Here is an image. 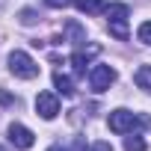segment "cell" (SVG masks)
Returning <instances> with one entry per match:
<instances>
[{
  "instance_id": "1",
  "label": "cell",
  "mask_w": 151,
  "mask_h": 151,
  "mask_svg": "<svg viewBox=\"0 0 151 151\" xmlns=\"http://www.w3.org/2000/svg\"><path fill=\"white\" fill-rule=\"evenodd\" d=\"M107 124H110L113 133H133V127H139V124L151 127V119L148 116H136L130 110H113L110 119H107Z\"/></svg>"
},
{
  "instance_id": "2",
  "label": "cell",
  "mask_w": 151,
  "mask_h": 151,
  "mask_svg": "<svg viewBox=\"0 0 151 151\" xmlns=\"http://www.w3.org/2000/svg\"><path fill=\"white\" fill-rule=\"evenodd\" d=\"M107 27H110V36H116L119 42H127V18H130V9L124 3H110L107 6Z\"/></svg>"
},
{
  "instance_id": "3",
  "label": "cell",
  "mask_w": 151,
  "mask_h": 151,
  "mask_svg": "<svg viewBox=\"0 0 151 151\" xmlns=\"http://www.w3.org/2000/svg\"><path fill=\"white\" fill-rule=\"evenodd\" d=\"M9 71L15 74V77H21V80L39 77V65H36L33 56L24 53V50H12V53H9Z\"/></svg>"
},
{
  "instance_id": "4",
  "label": "cell",
  "mask_w": 151,
  "mask_h": 151,
  "mask_svg": "<svg viewBox=\"0 0 151 151\" xmlns=\"http://www.w3.org/2000/svg\"><path fill=\"white\" fill-rule=\"evenodd\" d=\"M89 83H92L95 92H107V89L116 83V68H110V65H95V68L89 71Z\"/></svg>"
},
{
  "instance_id": "5",
  "label": "cell",
  "mask_w": 151,
  "mask_h": 151,
  "mask_svg": "<svg viewBox=\"0 0 151 151\" xmlns=\"http://www.w3.org/2000/svg\"><path fill=\"white\" fill-rule=\"evenodd\" d=\"M36 113L42 116V119H56V113H59V98L53 95V92H39L36 95Z\"/></svg>"
},
{
  "instance_id": "6",
  "label": "cell",
  "mask_w": 151,
  "mask_h": 151,
  "mask_svg": "<svg viewBox=\"0 0 151 151\" xmlns=\"http://www.w3.org/2000/svg\"><path fill=\"white\" fill-rule=\"evenodd\" d=\"M9 142H12L15 148H21V151H27V148H33V142H36V136H33V130H30V127H24V124H18V122H12V124H9Z\"/></svg>"
},
{
  "instance_id": "7",
  "label": "cell",
  "mask_w": 151,
  "mask_h": 151,
  "mask_svg": "<svg viewBox=\"0 0 151 151\" xmlns=\"http://www.w3.org/2000/svg\"><path fill=\"white\" fill-rule=\"evenodd\" d=\"M98 50H101L98 45H92V47H89V53H83V50H74V53H71V65H74V74H86V65H89V59H92Z\"/></svg>"
},
{
  "instance_id": "8",
  "label": "cell",
  "mask_w": 151,
  "mask_h": 151,
  "mask_svg": "<svg viewBox=\"0 0 151 151\" xmlns=\"http://www.w3.org/2000/svg\"><path fill=\"white\" fill-rule=\"evenodd\" d=\"M74 6H77L83 15H104L107 12V0H74Z\"/></svg>"
},
{
  "instance_id": "9",
  "label": "cell",
  "mask_w": 151,
  "mask_h": 151,
  "mask_svg": "<svg viewBox=\"0 0 151 151\" xmlns=\"http://www.w3.org/2000/svg\"><path fill=\"white\" fill-rule=\"evenodd\" d=\"M53 86H56V92H59V95H65V98H71V95H74V83H71V77H65L62 71H56V74H53Z\"/></svg>"
},
{
  "instance_id": "10",
  "label": "cell",
  "mask_w": 151,
  "mask_h": 151,
  "mask_svg": "<svg viewBox=\"0 0 151 151\" xmlns=\"http://www.w3.org/2000/svg\"><path fill=\"white\" fill-rule=\"evenodd\" d=\"M133 80L142 92H151V65H139L136 74H133Z\"/></svg>"
},
{
  "instance_id": "11",
  "label": "cell",
  "mask_w": 151,
  "mask_h": 151,
  "mask_svg": "<svg viewBox=\"0 0 151 151\" xmlns=\"http://www.w3.org/2000/svg\"><path fill=\"white\" fill-rule=\"evenodd\" d=\"M65 33L71 36V42H74V45H80V42H86V33L80 30V24H77V21H68V24H65Z\"/></svg>"
},
{
  "instance_id": "12",
  "label": "cell",
  "mask_w": 151,
  "mask_h": 151,
  "mask_svg": "<svg viewBox=\"0 0 151 151\" xmlns=\"http://www.w3.org/2000/svg\"><path fill=\"white\" fill-rule=\"evenodd\" d=\"M18 21H21L24 27H33V24L39 21V12H36V9H21V15H18Z\"/></svg>"
},
{
  "instance_id": "13",
  "label": "cell",
  "mask_w": 151,
  "mask_h": 151,
  "mask_svg": "<svg viewBox=\"0 0 151 151\" xmlns=\"http://www.w3.org/2000/svg\"><path fill=\"white\" fill-rule=\"evenodd\" d=\"M124 148L127 151H145V139L142 136H124Z\"/></svg>"
},
{
  "instance_id": "14",
  "label": "cell",
  "mask_w": 151,
  "mask_h": 151,
  "mask_svg": "<svg viewBox=\"0 0 151 151\" xmlns=\"http://www.w3.org/2000/svg\"><path fill=\"white\" fill-rule=\"evenodd\" d=\"M136 39H139L142 45H151V21H142V24H139V30H136Z\"/></svg>"
},
{
  "instance_id": "15",
  "label": "cell",
  "mask_w": 151,
  "mask_h": 151,
  "mask_svg": "<svg viewBox=\"0 0 151 151\" xmlns=\"http://www.w3.org/2000/svg\"><path fill=\"white\" fill-rule=\"evenodd\" d=\"M45 3H47L50 9H65V6H68V0H45Z\"/></svg>"
},
{
  "instance_id": "16",
  "label": "cell",
  "mask_w": 151,
  "mask_h": 151,
  "mask_svg": "<svg viewBox=\"0 0 151 151\" xmlns=\"http://www.w3.org/2000/svg\"><path fill=\"white\" fill-rule=\"evenodd\" d=\"M92 151H113V145H110V142H95Z\"/></svg>"
},
{
  "instance_id": "17",
  "label": "cell",
  "mask_w": 151,
  "mask_h": 151,
  "mask_svg": "<svg viewBox=\"0 0 151 151\" xmlns=\"http://www.w3.org/2000/svg\"><path fill=\"white\" fill-rule=\"evenodd\" d=\"M47 151H65V148H59V145H50V148H47Z\"/></svg>"
},
{
  "instance_id": "18",
  "label": "cell",
  "mask_w": 151,
  "mask_h": 151,
  "mask_svg": "<svg viewBox=\"0 0 151 151\" xmlns=\"http://www.w3.org/2000/svg\"><path fill=\"white\" fill-rule=\"evenodd\" d=\"M0 151H6V148H3V145H0Z\"/></svg>"
}]
</instances>
